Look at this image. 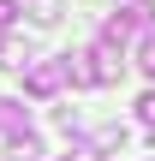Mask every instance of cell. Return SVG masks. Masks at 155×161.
I'll list each match as a JSON object with an SVG mask.
<instances>
[{"label":"cell","instance_id":"1","mask_svg":"<svg viewBox=\"0 0 155 161\" xmlns=\"http://www.w3.org/2000/svg\"><path fill=\"white\" fill-rule=\"evenodd\" d=\"M137 30H143V36L155 30V0H125V6L102 24V42H108V48H125Z\"/></svg>","mask_w":155,"mask_h":161},{"label":"cell","instance_id":"2","mask_svg":"<svg viewBox=\"0 0 155 161\" xmlns=\"http://www.w3.org/2000/svg\"><path fill=\"white\" fill-rule=\"evenodd\" d=\"M60 84H66L60 54H54V60H30V66H24V90H30V96H60Z\"/></svg>","mask_w":155,"mask_h":161},{"label":"cell","instance_id":"3","mask_svg":"<svg viewBox=\"0 0 155 161\" xmlns=\"http://www.w3.org/2000/svg\"><path fill=\"white\" fill-rule=\"evenodd\" d=\"M0 131L18 143V137H30V108L24 102H12V96H0Z\"/></svg>","mask_w":155,"mask_h":161},{"label":"cell","instance_id":"4","mask_svg":"<svg viewBox=\"0 0 155 161\" xmlns=\"http://www.w3.org/2000/svg\"><path fill=\"white\" fill-rule=\"evenodd\" d=\"M125 137H131L125 125H102V131L90 137V149H96V155H108V149H125Z\"/></svg>","mask_w":155,"mask_h":161},{"label":"cell","instance_id":"5","mask_svg":"<svg viewBox=\"0 0 155 161\" xmlns=\"http://www.w3.org/2000/svg\"><path fill=\"white\" fill-rule=\"evenodd\" d=\"M12 161H42V143H36V137H18V143H12Z\"/></svg>","mask_w":155,"mask_h":161},{"label":"cell","instance_id":"6","mask_svg":"<svg viewBox=\"0 0 155 161\" xmlns=\"http://www.w3.org/2000/svg\"><path fill=\"white\" fill-rule=\"evenodd\" d=\"M137 119H143V137H155V90L137 102Z\"/></svg>","mask_w":155,"mask_h":161},{"label":"cell","instance_id":"7","mask_svg":"<svg viewBox=\"0 0 155 161\" xmlns=\"http://www.w3.org/2000/svg\"><path fill=\"white\" fill-rule=\"evenodd\" d=\"M137 66H143V72H149V78H155V30H149V36H143V48H137Z\"/></svg>","mask_w":155,"mask_h":161},{"label":"cell","instance_id":"8","mask_svg":"<svg viewBox=\"0 0 155 161\" xmlns=\"http://www.w3.org/2000/svg\"><path fill=\"white\" fill-rule=\"evenodd\" d=\"M6 24H18V0H0V30Z\"/></svg>","mask_w":155,"mask_h":161},{"label":"cell","instance_id":"9","mask_svg":"<svg viewBox=\"0 0 155 161\" xmlns=\"http://www.w3.org/2000/svg\"><path fill=\"white\" fill-rule=\"evenodd\" d=\"M0 48H6V30H0Z\"/></svg>","mask_w":155,"mask_h":161}]
</instances>
